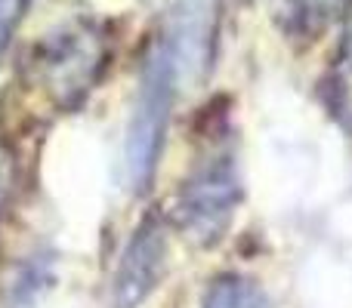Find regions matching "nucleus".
Instances as JSON below:
<instances>
[{
	"label": "nucleus",
	"mask_w": 352,
	"mask_h": 308,
	"mask_svg": "<svg viewBox=\"0 0 352 308\" xmlns=\"http://www.w3.org/2000/svg\"><path fill=\"white\" fill-rule=\"evenodd\" d=\"M241 204V176L232 154H210L188 173L176 194L173 216L179 231L198 247H213L226 237Z\"/></svg>",
	"instance_id": "obj_1"
},
{
	"label": "nucleus",
	"mask_w": 352,
	"mask_h": 308,
	"mask_svg": "<svg viewBox=\"0 0 352 308\" xmlns=\"http://www.w3.org/2000/svg\"><path fill=\"white\" fill-rule=\"evenodd\" d=\"M176 90L179 86H176L170 65L161 59L158 49H152L146 68H142L140 93H136L127 139H124V173H127V185L133 191H146L155 176Z\"/></svg>",
	"instance_id": "obj_2"
},
{
	"label": "nucleus",
	"mask_w": 352,
	"mask_h": 308,
	"mask_svg": "<svg viewBox=\"0 0 352 308\" xmlns=\"http://www.w3.org/2000/svg\"><path fill=\"white\" fill-rule=\"evenodd\" d=\"M219 0H167L155 49L170 65L176 86H198L213 62Z\"/></svg>",
	"instance_id": "obj_3"
},
{
	"label": "nucleus",
	"mask_w": 352,
	"mask_h": 308,
	"mask_svg": "<svg viewBox=\"0 0 352 308\" xmlns=\"http://www.w3.org/2000/svg\"><path fill=\"white\" fill-rule=\"evenodd\" d=\"M102 37L93 34L84 25H72V28H59L41 43L34 65L43 86L62 105H68L90 93V86L96 84L99 71H102Z\"/></svg>",
	"instance_id": "obj_4"
},
{
	"label": "nucleus",
	"mask_w": 352,
	"mask_h": 308,
	"mask_svg": "<svg viewBox=\"0 0 352 308\" xmlns=\"http://www.w3.org/2000/svg\"><path fill=\"white\" fill-rule=\"evenodd\" d=\"M167 272V237L158 222H142L130 235L127 247L118 262L115 281H111V303L115 308H140L158 290Z\"/></svg>",
	"instance_id": "obj_5"
},
{
	"label": "nucleus",
	"mask_w": 352,
	"mask_h": 308,
	"mask_svg": "<svg viewBox=\"0 0 352 308\" xmlns=\"http://www.w3.org/2000/svg\"><path fill=\"white\" fill-rule=\"evenodd\" d=\"M201 308H272L266 290L241 274H223L204 293Z\"/></svg>",
	"instance_id": "obj_6"
},
{
	"label": "nucleus",
	"mask_w": 352,
	"mask_h": 308,
	"mask_svg": "<svg viewBox=\"0 0 352 308\" xmlns=\"http://www.w3.org/2000/svg\"><path fill=\"white\" fill-rule=\"evenodd\" d=\"M291 22L297 25L303 34H318L331 22L346 16L352 10V0H285Z\"/></svg>",
	"instance_id": "obj_7"
},
{
	"label": "nucleus",
	"mask_w": 352,
	"mask_h": 308,
	"mask_svg": "<svg viewBox=\"0 0 352 308\" xmlns=\"http://www.w3.org/2000/svg\"><path fill=\"white\" fill-rule=\"evenodd\" d=\"M25 3H28V0H0V53L6 49L12 31H16L19 22H22Z\"/></svg>",
	"instance_id": "obj_8"
},
{
	"label": "nucleus",
	"mask_w": 352,
	"mask_h": 308,
	"mask_svg": "<svg viewBox=\"0 0 352 308\" xmlns=\"http://www.w3.org/2000/svg\"><path fill=\"white\" fill-rule=\"evenodd\" d=\"M10 188H12V154L6 152V145H0V213L6 206Z\"/></svg>",
	"instance_id": "obj_9"
}]
</instances>
